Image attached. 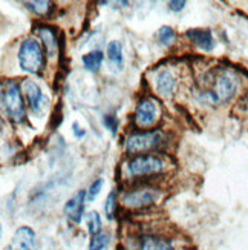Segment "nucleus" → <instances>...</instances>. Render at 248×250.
Wrapping results in <instances>:
<instances>
[{"label":"nucleus","mask_w":248,"mask_h":250,"mask_svg":"<svg viewBox=\"0 0 248 250\" xmlns=\"http://www.w3.org/2000/svg\"><path fill=\"white\" fill-rule=\"evenodd\" d=\"M111 243V236L109 233H104V232H100L94 236H91V241H89V246L88 249L89 250H104L107 246Z\"/></svg>","instance_id":"17"},{"label":"nucleus","mask_w":248,"mask_h":250,"mask_svg":"<svg viewBox=\"0 0 248 250\" xmlns=\"http://www.w3.org/2000/svg\"><path fill=\"white\" fill-rule=\"evenodd\" d=\"M20 69L28 74H38L45 64V56L40 43L36 39H26L19 49Z\"/></svg>","instance_id":"2"},{"label":"nucleus","mask_w":248,"mask_h":250,"mask_svg":"<svg viewBox=\"0 0 248 250\" xmlns=\"http://www.w3.org/2000/svg\"><path fill=\"white\" fill-rule=\"evenodd\" d=\"M88 232L91 233V236L101 232V216L98 215V212L94 210L88 215Z\"/></svg>","instance_id":"19"},{"label":"nucleus","mask_w":248,"mask_h":250,"mask_svg":"<svg viewBox=\"0 0 248 250\" xmlns=\"http://www.w3.org/2000/svg\"><path fill=\"white\" fill-rule=\"evenodd\" d=\"M236 91V82L231 75L229 74H222L216 79L214 82V86H213V91H209L206 92V97L210 100V102H227L230 100L233 94Z\"/></svg>","instance_id":"8"},{"label":"nucleus","mask_w":248,"mask_h":250,"mask_svg":"<svg viewBox=\"0 0 248 250\" xmlns=\"http://www.w3.org/2000/svg\"><path fill=\"white\" fill-rule=\"evenodd\" d=\"M86 200H88V190H78L77 193H74L72 197L66 201L63 212L68 216V220H71L75 224L81 223V218L84 215Z\"/></svg>","instance_id":"10"},{"label":"nucleus","mask_w":248,"mask_h":250,"mask_svg":"<svg viewBox=\"0 0 248 250\" xmlns=\"http://www.w3.org/2000/svg\"><path fill=\"white\" fill-rule=\"evenodd\" d=\"M156 39L159 40L161 45H172L175 40V31L170 26H161L156 32Z\"/></svg>","instance_id":"18"},{"label":"nucleus","mask_w":248,"mask_h":250,"mask_svg":"<svg viewBox=\"0 0 248 250\" xmlns=\"http://www.w3.org/2000/svg\"><path fill=\"white\" fill-rule=\"evenodd\" d=\"M103 123H104V126L111 130L112 134H115L116 132V126H118V122H116V118H115V115H104V118H103Z\"/></svg>","instance_id":"23"},{"label":"nucleus","mask_w":248,"mask_h":250,"mask_svg":"<svg viewBox=\"0 0 248 250\" xmlns=\"http://www.w3.org/2000/svg\"><path fill=\"white\" fill-rule=\"evenodd\" d=\"M25 6L31 9L32 13H36L38 16H45L48 14V11L51 9L49 2H25Z\"/></svg>","instance_id":"20"},{"label":"nucleus","mask_w":248,"mask_h":250,"mask_svg":"<svg viewBox=\"0 0 248 250\" xmlns=\"http://www.w3.org/2000/svg\"><path fill=\"white\" fill-rule=\"evenodd\" d=\"M106 56L109 59V62L116 66L118 69H121L123 66V45L118 40H112L106 49Z\"/></svg>","instance_id":"15"},{"label":"nucleus","mask_w":248,"mask_h":250,"mask_svg":"<svg viewBox=\"0 0 248 250\" xmlns=\"http://www.w3.org/2000/svg\"><path fill=\"white\" fill-rule=\"evenodd\" d=\"M187 3L184 2V0H172V2H169L167 3V6H169V9L170 11H173V13H179V11H182L184 9V6H186Z\"/></svg>","instance_id":"24"},{"label":"nucleus","mask_w":248,"mask_h":250,"mask_svg":"<svg viewBox=\"0 0 248 250\" xmlns=\"http://www.w3.org/2000/svg\"><path fill=\"white\" fill-rule=\"evenodd\" d=\"M21 91L25 94V99L28 102V106L29 109L32 111V114L36 115H41L46 109V103H48V99L43 94L41 88L38 86L37 82L31 80V79H25L21 82Z\"/></svg>","instance_id":"6"},{"label":"nucleus","mask_w":248,"mask_h":250,"mask_svg":"<svg viewBox=\"0 0 248 250\" xmlns=\"http://www.w3.org/2000/svg\"><path fill=\"white\" fill-rule=\"evenodd\" d=\"M163 169H164V163L156 155H136L126 166V170L131 177L156 175Z\"/></svg>","instance_id":"4"},{"label":"nucleus","mask_w":248,"mask_h":250,"mask_svg":"<svg viewBox=\"0 0 248 250\" xmlns=\"http://www.w3.org/2000/svg\"><path fill=\"white\" fill-rule=\"evenodd\" d=\"M36 32L40 37V40L43 42V45H45L46 56L49 59H56L57 54H58V40H57L56 29L51 28V26L41 25V26L36 28Z\"/></svg>","instance_id":"12"},{"label":"nucleus","mask_w":248,"mask_h":250,"mask_svg":"<svg viewBox=\"0 0 248 250\" xmlns=\"http://www.w3.org/2000/svg\"><path fill=\"white\" fill-rule=\"evenodd\" d=\"M175 77L172 75V72L169 71H161L156 74V80H155V88L158 91L159 95L166 97V99H169V97H172V94H173L175 91Z\"/></svg>","instance_id":"14"},{"label":"nucleus","mask_w":248,"mask_h":250,"mask_svg":"<svg viewBox=\"0 0 248 250\" xmlns=\"http://www.w3.org/2000/svg\"><path fill=\"white\" fill-rule=\"evenodd\" d=\"M115 209H116V195H115V192H111L107 195L106 203H104V212H106L107 220H114Z\"/></svg>","instance_id":"21"},{"label":"nucleus","mask_w":248,"mask_h":250,"mask_svg":"<svg viewBox=\"0 0 248 250\" xmlns=\"http://www.w3.org/2000/svg\"><path fill=\"white\" fill-rule=\"evenodd\" d=\"M72 132H74V135L77 137V138H83V137L86 135V130H84L77 122H74V123H72Z\"/></svg>","instance_id":"25"},{"label":"nucleus","mask_w":248,"mask_h":250,"mask_svg":"<svg viewBox=\"0 0 248 250\" xmlns=\"http://www.w3.org/2000/svg\"><path fill=\"white\" fill-rule=\"evenodd\" d=\"M127 250H175L173 244L163 236L139 235L127 243Z\"/></svg>","instance_id":"7"},{"label":"nucleus","mask_w":248,"mask_h":250,"mask_svg":"<svg viewBox=\"0 0 248 250\" xmlns=\"http://www.w3.org/2000/svg\"><path fill=\"white\" fill-rule=\"evenodd\" d=\"M103 184H104L103 178L95 180V181L91 184L89 189H88V201H94L96 197H98L100 192H101V189H103Z\"/></svg>","instance_id":"22"},{"label":"nucleus","mask_w":248,"mask_h":250,"mask_svg":"<svg viewBox=\"0 0 248 250\" xmlns=\"http://www.w3.org/2000/svg\"><path fill=\"white\" fill-rule=\"evenodd\" d=\"M186 36L193 45L206 52H210L214 48V39L210 29H189Z\"/></svg>","instance_id":"13"},{"label":"nucleus","mask_w":248,"mask_h":250,"mask_svg":"<svg viewBox=\"0 0 248 250\" xmlns=\"http://www.w3.org/2000/svg\"><path fill=\"white\" fill-rule=\"evenodd\" d=\"M163 132L161 130H143V132L131 134L124 141V149L127 154H143L152 150L163 143Z\"/></svg>","instance_id":"3"},{"label":"nucleus","mask_w":248,"mask_h":250,"mask_svg":"<svg viewBox=\"0 0 248 250\" xmlns=\"http://www.w3.org/2000/svg\"><path fill=\"white\" fill-rule=\"evenodd\" d=\"M103 59H104V54L101 51H92V52L84 54V56L81 57V62H83L84 68L88 69V71L96 72L101 68Z\"/></svg>","instance_id":"16"},{"label":"nucleus","mask_w":248,"mask_h":250,"mask_svg":"<svg viewBox=\"0 0 248 250\" xmlns=\"http://www.w3.org/2000/svg\"><path fill=\"white\" fill-rule=\"evenodd\" d=\"M20 91L21 86L16 82H6L2 89L3 111L14 123H23L26 117V107Z\"/></svg>","instance_id":"1"},{"label":"nucleus","mask_w":248,"mask_h":250,"mask_svg":"<svg viewBox=\"0 0 248 250\" xmlns=\"http://www.w3.org/2000/svg\"><path fill=\"white\" fill-rule=\"evenodd\" d=\"M159 190L152 188H141L135 190H129L123 195L121 203L126 208L131 209H139V208H147L150 204H155L159 200Z\"/></svg>","instance_id":"5"},{"label":"nucleus","mask_w":248,"mask_h":250,"mask_svg":"<svg viewBox=\"0 0 248 250\" xmlns=\"http://www.w3.org/2000/svg\"><path fill=\"white\" fill-rule=\"evenodd\" d=\"M158 107L156 104L149 100V99H143L139 100L136 107H135V123L139 127H152L156 120H158Z\"/></svg>","instance_id":"9"},{"label":"nucleus","mask_w":248,"mask_h":250,"mask_svg":"<svg viewBox=\"0 0 248 250\" xmlns=\"http://www.w3.org/2000/svg\"><path fill=\"white\" fill-rule=\"evenodd\" d=\"M13 250H37L36 232L28 226H21L16 230L13 238Z\"/></svg>","instance_id":"11"}]
</instances>
